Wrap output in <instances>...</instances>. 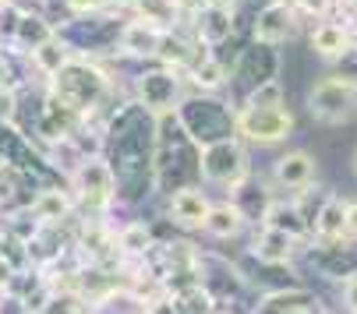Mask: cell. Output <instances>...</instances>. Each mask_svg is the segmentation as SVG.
Here are the masks:
<instances>
[{
    "label": "cell",
    "mask_w": 357,
    "mask_h": 314,
    "mask_svg": "<svg viewBox=\"0 0 357 314\" xmlns=\"http://www.w3.org/2000/svg\"><path fill=\"white\" fill-rule=\"evenodd\" d=\"M251 226H255V219L241 208V201H237V198H230V194H227V198L213 201L206 223H202V233H206L209 240H216V244H230V240H241Z\"/></svg>",
    "instance_id": "13"
},
{
    "label": "cell",
    "mask_w": 357,
    "mask_h": 314,
    "mask_svg": "<svg viewBox=\"0 0 357 314\" xmlns=\"http://www.w3.org/2000/svg\"><path fill=\"white\" fill-rule=\"evenodd\" d=\"M319 155L308 148H287L283 155H276L269 166V184L276 194H301L319 184Z\"/></svg>",
    "instance_id": "7"
},
{
    "label": "cell",
    "mask_w": 357,
    "mask_h": 314,
    "mask_svg": "<svg viewBox=\"0 0 357 314\" xmlns=\"http://www.w3.org/2000/svg\"><path fill=\"white\" fill-rule=\"evenodd\" d=\"M336 300H340V307H343V311L357 314V272H350V276L336 286Z\"/></svg>",
    "instance_id": "23"
},
{
    "label": "cell",
    "mask_w": 357,
    "mask_h": 314,
    "mask_svg": "<svg viewBox=\"0 0 357 314\" xmlns=\"http://www.w3.org/2000/svg\"><path fill=\"white\" fill-rule=\"evenodd\" d=\"M188 25H191V32L206 42V46L220 49V46H227V42L237 36V29H241V8L206 4V8H198V15H195Z\"/></svg>",
    "instance_id": "14"
},
{
    "label": "cell",
    "mask_w": 357,
    "mask_h": 314,
    "mask_svg": "<svg viewBox=\"0 0 357 314\" xmlns=\"http://www.w3.org/2000/svg\"><path fill=\"white\" fill-rule=\"evenodd\" d=\"M241 102H248V107H280V102H287V81L280 74L259 81L255 88H248L241 95Z\"/></svg>",
    "instance_id": "20"
},
{
    "label": "cell",
    "mask_w": 357,
    "mask_h": 314,
    "mask_svg": "<svg viewBox=\"0 0 357 314\" xmlns=\"http://www.w3.org/2000/svg\"><path fill=\"white\" fill-rule=\"evenodd\" d=\"M312 240L315 244H340V240H350L347 233V198L329 191L322 198V205L315 208L312 216Z\"/></svg>",
    "instance_id": "15"
},
{
    "label": "cell",
    "mask_w": 357,
    "mask_h": 314,
    "mask_svg": "<svg viewBox=\"0 0 357 314\" xmlns=\"http://www.w3.org/2000/svg\"><path fill=\"white\" fill-rule=\"evenodd\" d=\"M294 131H297V117L287 102H280V107H248V102H241L234 117V134L244 145H259V148H276L290 141Z\"/></svg>",
    "instance_id": "4"
},
{
    "label": "cell",
    "mask_w": 357,
    "mask_h": 314,
    "mask_svg": "<svg viewBox=\"0 0 357 314\" xmlns=\"http://www.w3.org/2000/svg\"><path fill=\"white\" fill-rule=\"evenodd\" d=\"M251 311H262V314H322V311H329V304L312 286L287 283V286H273V290L255 293Z\"/></svg>",
    "instance_id": "9"
},
{
    "label": "cell",
    "mask_w": 357,
    "mask_h": 314,
    "mask_svg": "<svg viewBox=\"0 0 357 314\" xmlns=\"http://www.w3.org/2000/svg\"><path fill=\"white\" fill-rule=\"evenodd\" d=\"M4 4H11V0H0V8H4Z\"/></svg>",
    "instance_id": "29"
},
{
    "label": "cell",
    "mask_w": 357,
    "mask_h": 314,
    "mask_svg": "<svg viewBox=\"0 0 357 314\" xmlns=\"http://www.w3.org/2000/svg\"><path fill=\"white\" fill-rule=\"evenodd\" d=\"M304 244L280 226H266V223H255L251 226V244H248V258H255L259 265H294V261L304 254Z\"/></svg>",
    "instance_id": "10"
},
{
    "label": "cell",
    "mask_w": 357,
    "mask_h": 314,
    "mask_svg": "<svg viewBox=\"0 0 357 314\" xmlns=\"http://www.w3.org/2000/svg\"><path fill=\"white\" fill-rule=\"evenodd\" d=\"M22 11H25L22 0H11V4L0 8V46H11V42H15V32H18V22H22Z\"/></svg>",
    "instance_id": "21"
},
{
    "label": "cell",
    "mask_w": 357,
    "mask_h": 314,
    "mask_svg": "<svg viewBox=\"0 0 357 314\" xmlns=\"http://www.w3.org/2000/svg\"><path fill=\"white\" fill-rule=\"evenodd\" d=\"M213 208V194L206 191V184H181L167 194V205H163V219L181 230V233H202V223H206Z\"/></svg>",
    "instance_id": "8"
},
{
    "label": "cell",
    "mask_w": 357,
    "mask_h": 314,
    "mask_svg": "<svg viewBox=\"0 0 357 314\" xmlns=\"http://www.w3.org/2000/svg\"><path fill=\"white\" fill-rule=\"evenodd\" d=\"M114 240H117L121 261H131V258H145V251L156 244V230L145 219H128L114 230Z\"/></svg>",
    "instance_id": "18"
},
{
    "label": "cell",
    "mask_w": 357,
    "mask_h": 314,
    "mask_svg": "<svg viewBox=\"0 0 357 314\" xmlns=\"http://www.w3.org/2000/svg\"><path fill=\"white\" fill-rule=\"evenodd\" d=\"M15 117H18V88L0 85V120H15Z\"/></svg>",
    "instance_id": "24"
},
{
    "label": "cell",
    "mask_w": 357,
    "mask_h": 314,
    "mask_svg": "<svg viewBox=\"0 0 357 314\" xmlns=\"http://www.w3.org/2000/svg\"><path fill=\"white\" fill-rule=\"evenodd\" d=\"M230 74H234V68L213 49L209 57H202L198 64L188 68V88L191 92H223L230 85Z\"/></svg>",
    "instance_id": "17"
},
{
    "label": "cell",
    "mask_w": 357,
    "mask_h": 314,
    "mask_svg": "<svg viewBox=\"0 0 357 314\" xmlns=\"http://www.w3.org/2000/svg\"><path fill=\"white\" fill-rule=\"evenodd\" d=\"M29 57H32L36 74L50 81V78H54V74H57V71L75 57V49H71V46H68V39H61V32H57V36H50L46 42H39Z\"/></svg>",
    "instance_id": "19"
},
{
    "label": "cell",
    "mask_w": 357,
    "mask_h": 314,
    "mask_svg": "<svg viewBox=\"0 0 357 314\" xmlns=\"http://www.w3.org/2000/svg\"><path fill=\"white\" fill-rule=\"evenodd\" d=\"M167 32H170L167 22L152 18L145 11H135L117 29V61H152L156 64Z\"/></svg>",
    "instance_id": "6"
},
{
    "label": "cell",
    "mask_w": 357,
    "mask_h": 314,
    "mask_svg": "<svg viewBox=\"0 0 357 314\" xmlns=\"http://www.w3.org/2000/svg\"><path fill=\"white\" fill-rule=\"evenodd\" d=\"M347 233L357 240V198H347Z\"/></svg>",
    "instance_id": "26"
},
{
    "label": "cell",
    "mask_w": 357,
    "mask_h": 314,
    "mask_svg": "<svg viewBox=\"0 0 357 314\" xmlns=\"http://www.w3.org/2000/svg\"><path fill=\"white\" fill-rule=\"evenodd\" d=\"M50 36H57V22L50 18L43 8H36V4H25V11H22V22H18V32H15V49H22V54H32V49L39 46V42H46Z\"/></svg>",
    "instance_id": "16"
},
{
    "label": "cell",
    "mask_w": 357,
    "mask_h": 314,
    "mask_svg": "<svg viewBox=\"0 0 357 314\" xmlns=\"http://www.w3.org/2000/svg\"><path fill=\"white\" fill-rule=\"evenodd\" d=\"M301 32V15L290 0H266L251 22V39L266 46H287Z\"/></svg>",
    "instance_id": "11"
},
{
    "label": "cell",
    "mask_w": 357,
    "mask_h": 314,
    "mask_svg": "<svg viewBox=\"0 0 357 314\" xmlns=\"http://www.w3.org/2000/svg\"><path fill=\"white\" fill-rule=\"evenodd\" d=\"M234 117H237V107L216 99V92H188L177 102V120L198 145L234 134Z\"/></svg>",
    "instance_id": "3"
},
{
    "label": "cell",
    "mask_w": 357,
    "mask_h": 314,
    "mask_svg": "<svg viewBox=\"0 0 357 314\" xmlns=\"http://www.w3.org/2000/svg\"><path fill=\"white\" fill-rule=\"evenodd\" d=\"M15 272H18V265H15V261H11V258H8L4 251H0V293H4V290L11 286Z\"/></svg>",
    "instance_id": "25"
},
{
    "label": "cell",
    "mask_w": 357,
    "mask_h": 314,
    "mask_svg": "<svg viewBox=\"0 0 357 314\" xmlns=\"http://www.w3.org/2000/svg\"><path fill=\"white\" fill-rule=\"evenodd\" d=\"M354 180H357V152H354Z\"/></svg>",
    "instance_id": "28"
},
{
    "label": "cell",
    "mask_w": 357,
    "mask_h": 314,
    "mask_svg": "<svg viewBox=\"0 0 357 314\" xmlns=\"http://www.w3.org/2000/svg\"><path fill=\"white\" fill-rule=\"evenodd\" d=\"M304 107H308V117L319 127L350 124L357 117V74H350V71L322 74L304 92Z\"/></svg>",
    "instance_id": "1"
},
{
    "label": "cell",
    "mask_w": 357,
    "mask_h": 314,
    "mask_svg": "<svg viewBox=\"0 0 357 314\" xmlns=\"http://www.w3.org/2000/svg\"><path fill=\"white\" fill-rule=\"evenodd\" d=\"M22 4H36V8H43V4H46V0H22Z\"/></svg>",
    "instance_id": "27"
},
{
    "label": "cell",
    "mask_w": 357,
    "mask_h": 314,
    "mask_svg": "<svg viewBox=\"0 0 357 314\" xmlns=\"http://www.w3.org/2000/svg\"><path fill=\"white\" fill-rule=\"evenodd\" d=\"M308 49L326 64H343L354 54V29L343 18H319L308 29Z\"/></svg>",
    "instance_id": "12"
},
{
    "label": "cell",
    "mask_w": 357,
    "mask_h": 314,
    "mask_svg": "<svg viewBox=\"0 0 357 314\" xmlns=\"http://www.w3.org/2000/svg\"><path fill=\"white\" fill-rule=\"evenodd\" d=\"M114 0H64L68 18H89V15H110Z\"/></svg>",
    "instance_id": "22"
},
{
    "label": "cell",
    "mask_w": 357,
    "mask_h": 314,
    "mask_svg": "<svg viewBox=\"0 0 357 314\" xmlns=\"http://www.w3.org/2000/svg\"><path fill=\"white\" fill-rule=\"evenodd\" d=\"M188 74L181 68L160 64L156 71H142L131 78V99H138L142 107H149L152 113H170L177 110V102L188 95Z\"/></svg>",
    "instance_id": "5"
},
{
    "label": "cell",
    "mask_w": 357,
    "mask_h": 314,
    "mask_svg": "<svg viewBox=\"0 0 357 314\" xmlns=\"http://www.w3.org/2000/svg\"><path fill=\"white\" fill-rule=\"evenodd\" d=\"M248 177H251L248 145L237 134L198 145V180L206 187H220V191L234 194Z\"/></svg>",
    "instance_id": "2"
}]
</instances>
